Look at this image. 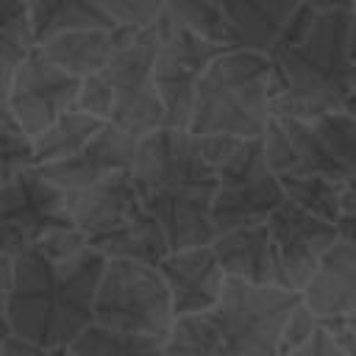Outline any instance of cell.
<instances>
[{
	"mask_svg": "<svg viewBox=\"0 0 356 356\" xmlns=\"http://www.w3.org/2000/svg\"><path fill=\"white\" fill-rule=\"evenodd\" d=\"M314 128L323 136L328 153L345 170V175L356 178V117L345 111H334V114L314 120Z\"/></svg>",
	"mask_w": 356,
	"mask_h": 356,
	"instance_id": "29",
	"label": "cell"
},
{
	"mask_svg": "<svg viewBox=\"0 0 356 356\" xmlns=\"http://www.w3.org/2000/svg\"><path fill=\"white\" fill-rule=\"evenodd\" d=\"M0 142H3V150H0V184H6L11 178H17L19 172L36 167V145L8 111H3Z\"/></svg>",
	"mask_w": 356,
	"mask_h": 356,
	"instance_id": "28",
	"label": "cell"
},
{
	"mask_svg": "<svg viewBox=\"0 0 356 356\" xmlns=\"http://www.w3.org/2000/svg\"><path fill=\"white\" fill-rule=\"evenodd\" d=\"M33 50H36V39L31 25V3L3 0L0 3V95L11 89L19 64Z\"/></svg>",
	"mask_w": 356,
	"mask_h": 356,
	"instance_id": "22",
	"label": "cell"
},
{
	"mask_svg": "<svg viewBox=\"0 0 356 356\" xmlns=\"http://www.w3.org/2000/svg\"><path fill=\"white\" fill-rule=\"evenodd\" d=\"M267 225H270V234L275 242L281 286L303 295L306 286L312 284L314 273L320 270L323 259L339 242L337 225L303 211L292 200H286L270 217Z\"/></svg>",
	"mask_w": 356,
	"mask_h": 356,
	"instance_id": "11",
	"label": "cell"
},
{
	"mask_svg": "<svg viewBox=\"0 0 356 356\" xmlns=\"http://www.w3.org/2000/svg\"><path fill=\"white\" fill-rule=\"evenodd\" d=\"M159 270H161V275L170 286L175 320L195 317V314H209L220 306L228 275L220 267L211 245L170 253L161 261Z\"/></svg>",
	"mask_w": 356,
	"mask_h": 356,
	"instance_id": "14",
	"label": "cell"
},
{
	"mask_svg": "<svg viewBox=\"0 0 356 356\" xmlns=\"http://www.w3.org/2000/svg\"><path fill=\"white\" fill-rule=\"evenodd\" d=\"M348 323H350V331H353V337H356V314H350Z\"/></svg>",
	"mask_w": 356,
	"mask_h": 356,
	"instance_id": "39",
	"label": "cell"
},
{
	"mask_svg": "<svg viewBox=\"0 0 356 356\" xmlns=\"http://www.w3.org/2000/svg\"><path fill=\"white\" fill-rule=\"evenodd\" d=\"M3 356H50V350L3 328Z\"/></svg>",
	"mask_w": 356,
	"mask_h": 356,
	"instance_id": "35",
	"label": "cell"
},
{
	"mask_svg": "<svg viewBox=\"0 0 356 356\" xmlns=\"http://www.w3.org/2000/svg\"><path fill=\"white\" fill-rule=\"evenodd\" d=\"M50 356H72V353H70V348H56V350H50Z\"/></svg>",
	"mask_w": 356,
	"mask_h": 356,
	"instance_id": "38",
	"label": "cell"
},
{
	"mask_svg": "<svg viewBox=\"0 0 356 356\" xmlns=\"http://www.w3.org/2000/svg\"><path fill=\"white\" fill-rule=\"evenodd\" d=\"M211 250L228 278L259 284V286H273V284L281 286L275 242H273L267 222L231 231V234H220L211 242Z\"/></svg>",
	"mask_w": 356,
	"mask_h": 356,
	"instance_id": "17",
	"label": "cell"
},
{
	"mask_svg": "<svg viewBox=\"0 0 356 356\" xmlns=\"http://www.w3.org/2000/svg\"><path fill=\"white\" fill-rule=\"evenodd\" d=\"M342 184L339 178L328 175H309V178H281L286 200L300 206L303 211L337 225L342 214Z\"/></svg>",
	"mask_w": 356,
	"mask_h": 356,
	"instance_id": "25",
	"label": "cell"
},
{
	"mask_svg": "<svg viewBox=\"0 0 356 356\" xmlns=\"http://www.w3.org/2000/svg\"><path fill=\"white\" fill-rule=\"evenodd\" d=\"M103 128H106L103 120H97V117L86 114V111L72 108L50 131H44L39 139H33V145H36V167H47V164H58L64 159H72Z\"/></svg>",
	"mask_w": 356,
	"mask_h": 356,
	"instance_id": "23",
	"label": "cell"
},
{
	"mask_svg": "<svg viewBox=\"0 0 356 356\" xmlns=\"http://www.w3.org/2000/svg\"><path fill=\"white\" fill-rule=\"evenodd\" d=\"M159 33V53H156V89L167 114V128L172 131H189L197 86L206 70L225 53V47H217L189 28H184L175 17L167 14L156 22Z\"/></svg>",
	"mask_w": 356,
	"mask_h": 356,
	"instance_id": "7",
	"label": "cell"
},
{
	"mask_svg": "<svg viewBox=\"0 0 356 356\" xmlns=\"http://www.w3.org/2000/svg\"><path fill=\"white\" fill-rule=\"evenodd\" d=\"M317 328H320V320L314 317V312H312L306 303H300V306L295 309V314L289 317V323H286L284 342H281V356H286V353L298 350L300 345H306V342L314 337Z\"/></svg>",
	"mask_w": 356,
	"mask_h": 356,
	"instance_id": "32",
	"label": "cell"
},
{
	"mask_svg": "<svg viewBox=\"0 0 356 356\" xmlns=\"http://www.w3.org/2000/svg\"><path fill=\"white\" fill-rule=\"evenodd\" d=\"M264 156L278 178H309V175H328L339 181L348 178L345 170L337 164V159L328 153L314 122L273 117L264 134Z\"/></svg>",
	"mask_w": 356,
	"mask_h": 356,
	"instance_id": "12",
	"label": "cell"
},
{
	"mask_svg": "<svg viewBox=\"0 0 356 356\" xmlns=\"http://www.w3.org/2000/svg\"><path fill=\"white\" fill-rule=\"evenodd\" d=\"M131 178L142 206L161 222L170 253L209 248L217 239L211 206L220 181L195 134L161 128L139 139Z\"/></svg>",
	"mask_w": 356,
	"mask_h": 356,
	"instance_id": "2",
	"label": "cell"
},
{
	"mask_svg": "<svg viewBox=\"0 0 356 356\" xmlns=\"http://www.w3.org/2000/svg\"><path fill=\"white\" fill-rule=\"evenodd\" d=\"M284 203H286V192L281 186V178L273 170H261L256 175L220 184L211 206V225L217 236L264 225Z\"/></svg>",
	"mask_w": 356,
	"mask_h": 356,
	"instance_id": "16",
	"label": "cell"
},
{
	"mask_svg": "<svg viewBox=\"0 0 356 356\" xmlns=\"http://www.w3.org/2000/svg\"><path fill=\"white\" fill-rule=\"evenodd\" d=\"M78 95L81 81L58 70L36 47L19 64L11 89L3 95V111H8L31 139H39L78 106Z\"/></svg>",
	"mask_w": 356,
	"mask_h": 356,
	"instance_id": "10",
	"label": "cell"
},
{
	"mask_svg": "<svg viewBox=\"0 0 356 356\" xmlns=\"http://www.w3.org/2000/svg\"><path fill=\"white\" fill-rule=\"evenodd\" d=\"M78 111H86L103 122H111V111H114V89L111 81L106 78V72L89 75L81 81V95H78Z\"/></svg>",
	"mask_w": 356,
	"mask_h": 356,
	"instance_id": "31",
	"label": "cell"
},
{
	"mask_svg": "<svg viewBox=\"0 0 356 356\" xmlns=\"http://www.w3.org/2000/svg\"><path fill=\"white\" fill-rule=\"evenodd\" d=\"M350 58H353V67H356V17H353V31H350Z\"/></svg>",
	"mask_w": 356,
	"mask_h": 356,
	"instance_id": "37",
	"label": "cell"
},
{
	"mask_svg": "<svg viewBox=\"0 0 356 356\" xmlns=\"http://www.w3.org/2000/svg\"><path fill=\"white\" fill-rule=\"evenodd\" d=\"M108 17L120 28H134V31H150L161 17L167 3L159 0H100Z\"/></svg>",
	"mask_w": 356,
	"mask_h": 356,
	"instance_id": "30",
	"label": "cell"
},
{
	"mask_svg": "<svg viewBox=\"0 0 356 356\" xmlns=\"http://www.w3.org/2000/svg\"><path fill=\"white\" fill-rule=\"evenodd\" d=\"M31 25L36 47L53 36L72 31H117L120 25L108 17L100 0H33Z\"/></svg>",
	"mask_w": 356,
	"mask_h": 356,
	"instance_id": "21",
	"label": "cell"
},
{
	"mask_svg": "<svg viewBox=\"0 0 356 356\" xmlns=\"http://www.w3.org/2000/svg\"><path fill=\"white\" fill-rule=\"evenodd\" d=\"M139 150V139L125 134L122 128L106 122V128L72 159H64L58 164H47V167H36L50 184H56L58 189H64L67 195L72 192H83L89 186H95L97 181L117 175V172H131L134 159Z\"/></svg>",
	"mask_w": 356,
	"mask_h": 356,
	"instance_id": "13",
	"label": "cell"
},
{
	"mask_svg": "<svg viewBox=\"0 0 356 356\" xmlns=\"http://www.w3.org/2000/svg\"><path fill=\"white\" fill-rule=\"evenodd\" d=\"M317 8L306 39L273 61V117L314 122L342 111L356 86L350 58L356 3H317Z\"/></svg>",
	"mask_w": 356,
	"mask_h": 356,
	"instance_id": "3",
	"label": "cell"
},
{
	"mask_svg": "<svg viewBox=\"0 0 356 356\" xmlns=\"http://www.w3.org/2000/svg\"><path fill=\"white\" fill-rule=\"evenodd\" d=\"M345 114H350V117H356V86H353V92H350V97H348V103H345V108H342Z\"/></svg>",
	"mask_w": 356,
	"mask_h": 356,
	"instance_id": "36",
	"label": "cell"
},
{
	"mask_svg": "<svg viewBox=\"0 0 356 356\" xmlns=\"http://www.w3.org/2000/svg\"><path fill=\"white\" fill-rule=\"evenodd\" d=\"M139 33L142 31H134V28H117V31H72V33H61V36H53V39L42 42L39 50L58 70H64L67 75L83 81L89 75L103 72L108 67L111 56L122 44H128L134 36H139Z\"/></svg>",
	"mask_w": 356,
	"mask_h": 356,
	"instance_id": "18",
	"label": "cell"
},
{
	"mask_svg": "<svg viewBox=\"0 0 356 356\" xmlns=\"http://www.w3.org/2000/svg\"><path fill=\"white\" fill-rule=\"evenodd\" d=\"M106 264L108 259L97 250L72 261H53L36 250L19 253L11 289L3 295V328L47 350L70 348L95 325V300Z\"/></svg>",
	"mask_w": 356,
	"mask_h": 356,
	"instance_id": "1",
	"label": "cell"
},
{
	"mask_svg": "<svg viewBox=\"0 0 356 356\" xmlns=\"http://www.w3.org/2000/svg\"><path fill=\"white\" fill-rule=\"evenodd\" d=\"M273 120V61L250 50H225L200 78L189 134L264 139Z\"/></svg>",
	"mask_w": 356,
	"mask_h": 356,
	"instance_id": "4",
	"label": "cell"
},
{
	"mask_svg": "<svg viewBox=\"0 0 356 356\" xmlns=\"http://www.w3.org/2000/svg\"><path fill=\"white\" fill-rule=\"evenodd\" d=\"M339 239L356 242V178H345L342 184V214L337 222Z\"/></svg>",
	"mask_w": 356,
	"mask_h": 356,
	"instance_id": "33",
	"label": "cell"
},
{
	"mask_svg": "<svg viewBox=\"0 0 356 356\" xmlns=\"http://www.w3.org/2000/svg\"><path fill=\"white\" fill-rule=\"evenodd\" d=\"M167 14L175 17L184 28H189L192 33H197L200 39L225 47V50H236V39L231 31V22L222 11L220 3H209V0H172L167 3Z\"/></svg>",
	"mask_w": 356,
	"mask_h": 356,
	"instance_id": "26",
	"label": "cell"
},
{
	"mask_svg": "<svg viewBox=\"0 0 356 356\" xmlns=\"http://www.w3.org/2000/svg\"><path fill=\"white\" fill-rule=\"evenodd\" d=\"M0 256L17 259L33 250L47 234L75 225L70 214V195L50 184L36 167L0 184Z\"/></svg>",
	"mask_w": 356,
	"mask_h": 356,
	"instance_id": "9",
	"label": "cell"
},
{
	"mask_svg": "<svg viewBox=\"0 0 356 356\" xmlns=\"http://www.w3.org/2000/svg\"><path fill=\"white\" fill-rule=\"evenodd\" d=\"M303 303L320 323L356 314V242L339 239L331 248L306 286Z\"/></svg>",
	"mask_w": 356,
	"mask_h": 356,
	"instance_id": "19",
	"label": "cell"
},
{
	"mask_svg": "<svg viewBox=\"0 0 356 356\" xmlns=\"http://www.w3.org/2000/svg\"><path fill=\"white\" fill-rule=\"evenodd\" d=\"M72 356H167L164 342L150 337H134V334H117L103 325H89L72 345Z\"/></svg>",
	"mask_w": 356,
	"mask_h": 356,
	"instance_id": "27",
	"label": "cell"
},
{
	"mask_svg": "<svg viewBox=\"0 0 356 356\" xmlns=\"http://www.w3.org/2000/svg\"><path fill=\"white\" fill-rule=\"evenodd\" d=\"M164 353L167 356H231L211 312L175 320L172 334L164 342Z\"/></svg>",
	"mask_w": 356,
	"mask_h": 356,
	"instance_id": "24",
	"label": "cell"
},
{
	"mask_svg": "<svg viewBox=\"0 0 356 356\" xmlns=\"http://www.w3.org/2000/svg\"><path fill=\"white\" fill-rule=\"evenodd\" d=\"M147 209L142 206V197L134 186L131 172H117L83 192L70 195V214L78 231L89 236V242L106 239L125 225H131L136 217H142Z\"/></svg>",
	"mask_w": 356,
	"mask_h": 356,
	"instance_id": "15",
	"label": "cell"
},
{
	"mask_svg": "<svg viewBox=\"0 0 356 356\" xmlns=\"http://www.w3.org/2000/svg\"><path fill=\"white\" fill-rule=\"evenodd\" d=\"M303 295L284 286H259L228 278L220 306L211 312L231 356H281L289 317Z\"/></svg>",
	"mask_w": 356,
	"mask_h": 356,
	"instance_id": "6",
	"label": "cell"
},
{
	"mask_svg": "<svg viewBox=\"0 0 356 356\" xmlns=\"http://www.w3.org/2000/svg\"><path fill=\"white\" fill-rule=\"evenodd\" d=\"M220 6L231 22L236 50L261 56H270L298 8V3L292 0H222Z\"/></svg>",
	"mask_w": 356,
	"mask_h": 356,
	"instance_id": "20",
	"label": "cell"
},
{
	"mask_svg": "<svg viewBox=\"0 0 356 356\" xmlns=\"http://www.w3.org/2000/svg\"><path fill=\"white\" fill-rule=\"evenodd\" d=\"M286 356H353V353H348V350L323 328V323H320V328L314 331V337H312L306 345H300L298 350L286 353Z\"/></svg>",
	"mask_w": 356,
	"mask_h": 356,
	"instance_id": "34",
	"label": "cell"
},
{
	"mask_svg": "<svg viewBox=\"0 0 356 356\" xmlns=\"http://www.w3.org/2000/svg\"><path fill=\"white\" fill-rule=\"evenodd\" d=\"M95 325L167 342L175 312L161 270L139 261H108L95 300Z\"/></svg>",
	"mask_w": 356,
	"mask_h": 356,
	"instance_id": "5",
	"label": "cell"
},
{
	"mask_svg": "<svg viewBox=\"0 0 356 356\" xmlns=\"http://www.w3.org/2000/svg\"><path fill=\"white\" fill-rule=\"evenodd\" d=\"M156 53L159 33L153 25L150 31H142L128 44H122L103 70L114 89L111 125L136 139L167 128V114L156 89Z\"/></svg>",
	"mask_w": 356,
	"mask_h": 356,
	"instance_id": "8",
	"label": "cell"
}]
</instances>
